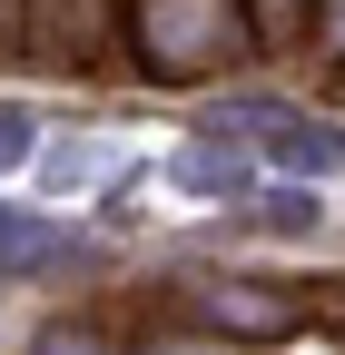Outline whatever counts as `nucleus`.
<instances>
[{"label":"nucleus","instance_id":"4","mask_svg":"<svg viewBox=\"0 0 345 355\" xmlns=\"http://www.w3.org/2000/svg\"><path fill=\"white\" fill-rule=\"evenodd\" d=\"M227 128H256L286 178H335V168H345V128H326V119H306V109H227Z\"/></svg>","mask_w":345,"mask_h":355},{"label":"nucleus","instance_id":"10","mask_svg":"<svg viewBox=\"0 0 345 355\" xmlns=\"http://www.w3.org/2000/svg\"><path fill=\"white\" fill-rule=\"evenodd\" d=\"M256 207H267V227H276V237H306L316 217H326V207H316L306 188H276V198H256Z\"/></svg>","mask_w":345,"mask_h":355},{"label":"nucleus","instance_id":"9","mask_svg":"<svg viewBox=\"0 0 345 355\" xmlns=\"http://www.w3.org/2000/svg\"><path fill=\"white\" fill-rule=\"evenodd\" d=\"M128 355H227V336H207V326H148Z\"/></svg>","mask_w":345,"mask_h":355},{"label":"nucleus","instance_id":"13","mask_svg":"<svg viewBox=\"0 0 345 355\" xmlns=\"http://www.w3.org/2000/svg\"><path fill=\"white\" fill-rule=\"evenodd\" d=\"M50 178H60V188H79V178H99V158H89V148H50Z\"/></svg>","mask_w":345,"mask_h":355},{"label":"nucleus","instance_id":"5","mask_svg":"<svg viewBox=\"0 0 345 355\" xmlns=\"http://www.w3.org/2000/svg\"><path fill=\"white\" fill-rule=\"evenodd\" d=\"M178 178H188V188H207V198H247V148L227 139V119H207L197 139L178 148Z\"/></svg>","mask_w":345,"mask_h":355},{"label":"nucleus","instance_id":"8","mask_svg":"<svg viewBox=\"0 0 345 355\" xmlns=\"http://www.w3.org/2000/svg\"><path fill=\"white\" fill-rule=\"evenodd\" d=\"M30 158H39V119H30L20 99H0V178H20Z\"/></svg>","mask_w":345,"mask_h":355},{"label":"nucleus","instance_id":"3","mask_svg":"<svg viewBox=\"0 0 345 355\" xmlns=\"http://www.w3.org/2000/svg\"><path fill=\"white\" fill-rule=\"evenodd\" d=\"M30 60L50 69H109L128 50V0H30Z\"/></svg>","mask_w":345,"mask_h":355},{"label":"nucleus","instance_id":"6","mask_svg":"<svg viewBox=\"0 0 345 355\" xmlns=\"http://www.w3.org/2000/svg\"><path fill=\"white\" fill-rule=\"evenodd\" d=\"M60 257H69V227L0 207V277H30V266H60Z\"/></svg>","mask_w":345,"mask_h":355},{"label":"nucleus","instance_id":"2","mask_svg":"<svg viewBox=\"0 0 345 355\" xmlns=\"http://www.w3.org/2000/svg\"><path fill=\"white\" fill-rule=\"evenodd\" d=\"M188 326L227 336V345H286L306 326V296H286L267 277H188Z\"/></svg>","mask_w":345,"mask_h":355},{"label":"nucleus","instance_id":"12","mask_svg":"<svg viewBox=\"0 0 345 355\" xmlns=\"http://www.w3.org/2000/svg\"><path fill=\"white\" fill-rule=\"evenodd\" d=\"M247 10H256V30H267V40H286V30H306V0H247Z\"/></svg>","mask_w":345,"mask_h":355},{"label":"nucleus","instance_id":"1","mask_svg":"<svg viewBox=\"0 0 345 355\" xmlns=\"http://www.w3.org/2000/svg\"><path fill=\"white\" fill-rule=\"evenodd\" d=\"M267 50L247 0H128V69L158 89H197Z\"/></svg>","mask_w":345,"mask_h":355},{"label":"nucleus","instance_id":"7","mask_svg":"<svg viewBox=\"0 0 345 355\" xmlns=\"http://www.w3.org/2000/svg\"><path fill=\"white\" fill-rule=\"evenodd\" d=\"M30 355H128V336H118L109 316H60V326H39Z\"/></svg>","mask_w":345,"mask_h":355},{"label":"nucleus","instance_id":"11","mask_svg":"<svg viewBox=\"0 0 345 355\" xmlns=\"http://www.w3.org/2000/svg\"><path fill=\"white\" fill-rule=\"evenodd\" d=\"M306 40L326 60H345V0H306Z\"/></svg>","mask_w":345,"mask_h":355},{"label":"nucleus","instance_id":"14","mask_svg":"<svg viewBox=\"0 0 345 355\" xmlns=\"http://www.w3.org/2000/svg\"><path fill=\"white\" fill-rule=\"evenodd\" d=\"M20 40H30V0H0V60L20 50Z\"/></svg>","mask_w":345,"mask_h":355}]
</instances>
